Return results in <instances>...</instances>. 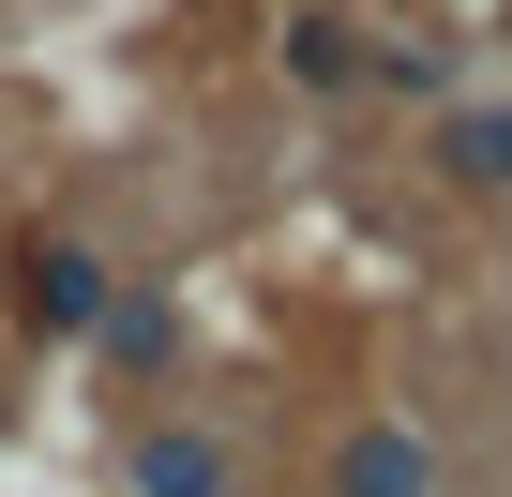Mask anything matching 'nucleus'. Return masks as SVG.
Instances as JSON below:
<instances>
[{"mask_svg":"<svg viewBox=\"0 0 512 497\" xmlns=\"http://www.w3.org/2000/svg\"><path fill=\"white\" fill-rule=\"evenodd\" d=\"M16 302H31V332H91L106 317V257L91 241H16Z\"/></svg>","mask_w":512,"mask_h":497,"instance_id":"nucleus-1","label":"nucleus"},{"mask_svg":"<svg viewBox=\"0 0 512 497\" xmlns=\"http://www.w3.org/2000/svg\"><path fill=\"white\" fill-rule=\"evenodd\" d=\"M332 497H437V437H407V422H362V437L332 452Z\"/></svg>","mask_w":512,"mask_h":497,"instance_id":"nucleus-2","label":"nucleus"},{"mask_svg":"<svg viewBox=\"0 0 512 497\" xmlns=\"http://www.w3.org/2000/svg\"><path fill=\"white\" fill-rule=\"evenodd\" d=\"M226 482H241V452H226L211 422H166V437L136 452V497H226Z\"/></svg>","mask_w":512,"mask_h":497,"instance_id":"nucleus-3","label":"nucleus"},{"mask_svg":"<svg viewBox=\"0 0 512 497\" xmlns=\"http://www.w3.org/2000/svg\"><path fill=\"white\" fill-rule=\"evenodd\" d=\"M287 61H302V91H347V76H362V46H347L332 16H302V31H287Z\"/></svg>","mask_w":512,"mask_h":497,"instance_id":"nucleus-4","label":"nucleus"},{"mask_svg":"<svg viewBox=\"0 0 512 497\" xmlns=\"http://www.w3.org/2000/svg\"><path fill=\"white\" fill-rule=\"evenodd\" d=\"M452 166H467V181H512V106H482V121H452Z\"/></svg>","mask_w":512,"mask_h":497,"instance_id":"nucleus-5","label":"nucleus"}]
</instances>
